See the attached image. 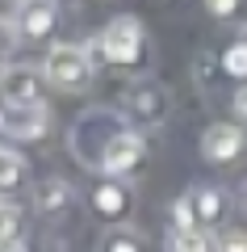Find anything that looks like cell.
Listing matches in <instances>:
<instances>
[{"mask_svg": "<svg viewBox=\"0 0 247 252\" xmlns=\"http://www.w3.org/2000/svg\"><path fill=\"white\" fill-rule=\"evenodd\" d=\"M101 55H105L109 63H122V67H130V63L142 59V26L134 17H117L109 21L105 30H101Z\"/></svg>", "mask_w": 247, "mask_h": 252, "instance_id": "1", "label": "cell"}, {"mask_svg": "<svg viewBox=\"0 0 247 252\" xmlns=\"http://www.w3.org/2000/svg\"><path fill=\"white\" fill-rule=\"evenodd\" d=\"M42 76L59 89H84L92 80V59L80 46H55L42 63Z\"/></svg>", "mask_w": 247, "mask_h": 252, "instance_id": "2", "label": "cell"}, {"mask_svg": "<svg viewBox=\"0 0 247 252\" xmlns=\"http://www.w3.org/2000/svg\"><path fill=\"white\" fill-rule=\"evenodd\" d=\"M42 130H46V109L42 105H13V101H0V135L38 139Z\"/></svg>", "mask_w": 247, "mask_h": 252, "instance_id": "3", "label": "cell"}, {"mask_svg": "<svg viewBox=\"0 0 247 252\" xmlns=\"http://www.w3.org/2000/svg\"><path fill=\"white\" fill-rule=\"evenodd\" d=\"M142 152H147V147H142V139L138 135H109L105 139V152H101V168L109 172V177H122V172H130L134 164L142 160Z\"/></svg>", "mask_w": 247, "mask_h": 252, "instance_id": "4", "label": "cell"}, {"mask_svg": "<svg viewBox=\"0 0 247 252\" xmlns=\"http://www.w3.org/2000/svg\"><path fill=\"white\" fill-rule=\"evenodd\" d=\"M239 152H243V130L230 126V122H214L210 130L201 135V156H205V160H214V164L235 160Z\"/></svg>", "mask_w": 247, "mask_h": 252, "instance_id": "5", "label": "cell"}, {"mask_svg": "<svg viewBox=\"0 0 247 252\" xmlns=\"http://www.w3.org/2000/svg\"><path fill=\"white\" fill-rule=\"evenodd\" d=\"M51 30H55V0H26L17 17V34L26 42H42Z\"/></svg>", "mask_w": 247, "mask_h": 252, "instance_id": "6", "label": "cell"}, {"mask_svg": "<svg viewBox=\"0 0 247 252\" xmlns=\"http://www.w3.org/2000/svg\"><path fill=\"white\" fill-rule=\"evenodd\" d=\"M42 80L46 76H34V72H26V67L9 72V80H4V101H13V105H42Z\"/></svg>", "mask_w": 247, "mask_h": 252, "instance_id": "7", "label": "cell"}, {"mask_svg": "<svg viewBox=\"0 0 247 252\" xmlns=\"http://www.w3.org/2000/svg\"><path fill=\"white\" fill-rule=\"evenodd\" d=\"M189 206H193V215L201 219V223H218V219H222V193L210 189V185H201V189H193Z\"/></svg>", "mask_w": 247, "mask_h": 252, "instance_id": "8", "label": "cell"}, {"mask_svg": "<svg viewBox=\"0 0 247 252\" xmlns=\"http://www.w3.org/2000/svg\"><path fill=\"white\" fill-rule=\"evenodd\" d=\"M92 202H97L101 215H122V210H126V189L113 185V181H105V185L97 189V198H92Z\"/></svg>", "mask_w": 247, "mask_h": 252, "instance_id": "9", "label": "cell"}, {"mask_svg": "<svg viewBox=\"0 0 247 252\" xmlns=\"http://www.w3.org/2000/svg\"><path fill=\"white\" fill-rule=\"evenodd\" d=\"M21 172H26V160H21L17 152H9V147H0V189L17 185Z\"/></svg>", "mask_w": 247, "mask_h": 252, "instance_id": "10", "label": "cell"}, {"mask_svg": "<svg viewBox=\"0 0 247 252\" xmlns=\"http://www.w3.org/2000/svg\"><path fill=\"white\" fill-rule=\"evenodd\" d=\"M172 252H210V235L197 231V227H185V231L172 235Z\"/></svg>", "mask_w": 247, "mask_h": 252, "instance_id": "11", "label": "cell"}, {"mask_svg": "<svg viewBox=\"0 0 247 252\" xmlns=\"http://www.w3.org/2000/svg\"><path fill=\"white\" fill-rule=\"evenodd\" d=\"M222 67H226L230 76H247V46L235 42V46L226 51V59H222Z\"/></svg>", "mask_w": 247, "mask_h": 252, "instance_id": "12", "label": "cell"}, {"mask_svg": "<svg viewBox=\"0 0 247 252\" xmlns=\"http://www.w3.org/2000/svg\"><path fill=\"white\" fill-rule=\"evenodd\" d=\"M13 231H17V206H9V202L0 198V244H9Z\"/></svg>", "mask_w": 247, "mask_h": 252, "instance_id": "13", "label": "cell"}, {"mask_svg": "<svg viewBox=\"0 0 247 252\" xmlns=\"http://www.w3.org/2000/svg\"><path fill=\"white\" fill-rule=\"evenodd\" d=\"M105 252H138V244H134L130 235H109V240H105Z\"/></svg>", "mask_w": 247, "mask_h": 252, "instance_id": "14", "label": "cell"}, {"mask_svg": "<svg viewBox=\"0 0 247 252\" xmlns=\"http://www.w3.org/2000/svg\"><path fill=\"white\" fill-rule=\"evenodd\" d=\"M235 4H239V0H205V9H210L214 17H230V13H235Z\"/></svg>", "mask_w": 247, "mask_h": 252, "instance_id": "15", "label": "cell"}, {"mask_svg": "<svg viewBox=\"0 0 247 252\" xmlns=\"http://www.w3.org/2000/svg\"><path fill=\"white\" fill-rule=\"evenodd\" d=\"M235 114H239V118L247 122V84H243V89L235 93Z\"/></svg>", "mask_w": 247, "mask_h": 252, "instance_id": "16", "label": "cell"}, {"mask_svg": "<svg viewBox=\"0 0 247 252\" xmlns=\"http://www.w3.org/2000/svg\"><path fill=\"white\" fill-rule=\"evenodd\" d=\"M222 252H247V240L243 235H230V240L222 244Z\"/></svg>", "mask_w": 247, "mask_h": 252, "instance_id": "17", "label": "cell"}, {"mask_svg": "<svg viewBox=\"0 0 247 252\" xmlns=\"http://www.w3.org/2000/svg\"><path fill=\"white\" fill-rule=\"evenodd\" d=\"M0 252H29V248L21 240H9V244H0Z\"/></svg>", "mask_w": 247, "mask_h": 252, "instance_id": "18", "label": "cell"}, {"mask_svg": "<svg viewBox=\"0 0 247 252\" xmlns=\"http://www.w3.org/2000/svg\"><path fill=\"white\" fill-rule=\"evenodd\" d=\"M239 42H243V46H247V26H243V30H239Z\"/></svg>", "mask_w": 247, "mask_h": 252, "instance_id": "19", "label": "cell"}]
</instances>
